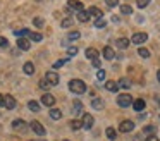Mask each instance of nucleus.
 Returning a JSON list of instances; mask_svg holds the SVG:
<instances>
[{
    "label": "nucleus",
    "mask_w": 160,
    "mask_h": 141,
    "mask_svg": "<svg viewBox=\"0 0 160 141\" xmlns=\"http://www.w3.org/2000/svg\"><path fill=\"white\" fill-rule=\"evenodd\" d=\"M60 26H62V28H71V26H72V21H71L69 17H66V19L62 21V24H60Z\"/></svg>",
    "instance_id": "40"
},
{
    "label": "nucleus",
    "mask_w": 160,
    "mask_h": 141,
    "mask_svg": "<svg viewBox=\"0 0 160 141\" xmlns=\"http://www.w3.org/2000/svg\"><path fill=\"white\" fill-rule=\"evenodd\" d=\"M132 129H134V122H132V120H122V122L119 124V131H121V133H131Z\"/></svg>",
    "instance_id": "7"
},
{
    "label": "nucleus",
    "mask_w": 160,
    "mask_h": 141,
    "mask_svg": "<svg viewBox=\"0 0 160 141\" xmlns=\"http://www.w3.org/2000/svg\"><path fill=\"white\" fill-rule=\"evenodd\" d=\"M28 108L31 110V112H40L42 105H40V102H36V100H29V102H28Z\"/></svg>",
    "instance_id": "20"
},
{
    "label": "nucleus",
    "mask_w": 160,
    "mask_h": 141,
    "mask_svg": "<svg viewBox=\"0 0 160 141\" xmlns=\"http://www.w3.org/2000/svg\"><path fill=\"white\" fill-rule=\"evenodd\" d=\"M29 40H33V41H42L43 40V34L42 33H33V31H29Z\"/></svg>",
    "instance_id": "29"
},
{
    "label": "nucleus",
    "mask_w": 160,
    "mask_h": 141,
    "mask_svg": "<svg viewBox=\"0 0 160 141\" xmlns=\"http://www.w3.org/2000/svg\"><path fill=\"white\" fill-rule=\"evenodd\" d=\"M105 74H107V72H105L103 69H98V72H97V79H98V81H105Z\"/></svg>",
    "instance_id": "35"
},
{
    "label": "nucleus",
    "mask_w": 160,
    "mask_h": 141,
    "mask_svg": "<svg viewBox=\"0 0 160 141\" xmlns=\"http://www.w3.org/2000/svg\"><path fill=\"white\" fill-rule=\"evenodd\" d=\"M64 141H69V139H64Z\"/></svg>",
    "instance_id": "49"
},
{
    "label": "nucleus",
    "mask_w": 160,
    "mask_h": 141,
    "mask_svg": "<svg viewBox=\"0 0 160 141\" xmlns=\"http://www.w3.org/2000/svg\"><path fill=\"white\" fill-rule=\"evenodd\" d=\"M105 3H107L110 9H114V7H117L119 5V0H105Z\"/></svg>",
    "instance_id": "38"
},
{
    "label": "nucleus",
    "mask_w": 160,
    "mask_h": 141,
    "mask_svg": "<svg viewBox=\"0 0 160 141\" xmlns=\"http://www.w3.org/2000/svg\"><path fill=\"white\" fill-rule=\"evenodd\" d=\"M119 7H121V14H124V16H131L132 14V7L128 5V3L126 5H119Z\"/></svg>",
    "instance_id": "27"
},
{
    "label": "nucleus",
    "mask_w": 160,
    "mask_h": 141,
    "mask_svg": "<svg viewBox=\"0 0 160 141\" xmlns=\"http://www.w3.org/2000/svg\"><path fill=\"white\" fill-rule=\"evenodd\" d=\"M146 141H160V139L155 136V134H152V136H148V138H146Z\"/></svg>",
    "instance_id": "44"
},
{
    "label": "nucleus",
    "mask_w": 160,
    "mask_h": 141,
    "mask_svg": "<svg viewBox=\"0 0 160 141\" xmlns=\"http://www.w3.org/2000/svg\"><path fill=\"white\" fill-rule=\"evenodd\" d=\"M11 127H12V129H16V131H21V129H26L28 124H26V120H22V119H16V120H12Z\"/></svg>",
    "instance_id": "11"
},
{
    "label": "nucleus",
    "mask_w": 160,
    "mask_h": 141,
    "mask_svg": "<svg viewBox=\"0 0 160 141\" xmlns=\"http://www.w3.org/2000/svg\"><path fill=\"white\" fill-rule=\"evenodd\" d=\"M132 96L129 95V93H122V95H119L117 96V105L121 107V108H128V107H131L132 105Z\"/></svg>",
    "instance_id": "2"
},
{
    "label": "nucleus",
    "mask_w": 160,
    "mask_h": 141,
    "mask_svg": "<svg viewBox=\"0 0 160 141\" xmlns=\"http://www.w3.org/2000/svg\"><path fill=\"white\" fill-rule=\"evenodd\" d=\"M67 38H69L71 41H74V40H79V38H81V33H79V31H71V33L67 34Z\"/></svg>",
    "instance_id": "32"
},
{
    "label": "nucleus",
    "mask_w": 160,
    "mask_h": 141,
    "mask_svg": "<svg viewBox=\"0 0 160 141\" xmlns=\"http://www.w3.org/2000/svg\"><path fill=\"white\" fill-rule=\"evenodd\" d=\"M131 107L136 110V112H143V110H145V107H146V102L143 98H138V100H134V102H132Z\"/></svg>",
    "instance_id": "12"
},
{
    "label": "nucleus",
    "mask_w": 160,
    "mask_h": 141,
    "mask_svg": "<svg viewBox=\"0 0 160 141\" xmlns=\"http://www.w3.org/2000/svg\"><path fill=\"white\" fill-rule=\"evenodd\" d=\"M138 55H139V57H143V58H150V50H148V48H145V47H139L138 48Z\"/></svg>",
    "instance_id": "28"
},
{
    "label": "nucleus",
    "mask_w": 160,
    "mask_h": 141,
    "mask_svg": "<svg viewBox=\"0 0 160 141\" xmlns=\"http://www.w3.org/2000/svg\"><path fill=\"white\" fill-rule=\"evenodd\" d=\"M129 43H131V40H128V38H119V40L115 41V47H119L121 50H126V48L129 47Z\"/></svg>",
    "instance_id": "18"
},
{
    "label": "nucleus",
    "mask_w": 160,
    "mask_h": 141,
    "mask_svg": "<svg viewBox=\"0 0 160 141\" xmlns=\"http://www.w3.org/2000/svg\"><path fill=\"white\" fill-rule=\"evenodd\" d=\"M45 79H47V81H48V83H50V84H52V86L59 84V81H60V79H59V74H55V72H53V71L47 72Z\"/></svg>",
    "instance_id": "10"
},
{
    "label": "nucleus",
    "mask_w": 160,
    "mask_h": 141,
    "mask_svg": "<svg viewBox=\"0 0 160 141\" xmlns=\"http://www.w3.org/2000/svg\"><path fill=\"white\" fill-rule=\"evenodd\" d=\"M91 64H93V67H97V69H100V65H102V62L98 60V58H95V60H91Z\"/></svg>",
    "instance_id": "43"
},
{
    "label": "nucleus",
    "mask_w": 160,
    "mask_h": 141,
    "mask_svg": "<svg viewBox=\"0 0 160 141\" xmlns=\"http://www.w3.org/2000/svg\"><path fill=\"white\" fill-rule=\"evenodd\" d=\"M0 107H4V95H0Z\"/></svg>",
    "instance_id": "45"
},
{
    "label": "nucleus",
    "mask_w": 160,
    "mask_h": 141,
    "mask_svg": "<svg viewBox=\"0 0 160 141\" xmlns=\"http://www.w3.org/2000/svg\"><path fill=\"white\" fill-rule=\"evenodd\" d=\"M33 24H35L36 28H42L43 26V19L42 17H35V19H33Z\"/></svg>",
    "instance_id": "41"
},
{
    "label": "nucleus",
    "mask_w": 160,
    "mask_h": 141,
    "mask_svg": "<svg viewBox=\"0 0 160 141\" xmlns=\"http://www.w3.org/2000/svg\"><path fill=\"white\" fill-rule=\"evenodd\" d=\"M14 34H16L18 38H26V36L29 34V29H19V31H16Z\"/></svg>",
    "instance_id": "33"
},
{
    "label": "nucleus",
    "mask_w": 160,
    "mask_h": 141,
    "mask_svg": "<svg viewBox=\"0 0 160 141\" xmlns=\"http://www.w3.org/2000/svg\"><path fill=\"white\" fill-rule=\"evenodd\" d=\"M157 79H158V83H160V71L157 72Z\"/></svg>",
    "instance_id": "46"
},
{
    "label": "nucleus",
    "mask_w": 160,
    "mask_h": 141,
    "mask_svg": "<svg viewBox=\"0 0 160 141\" xmlns=\"http://www.w3.org/2000/svg\"><path fill=\"white\" fill-rule=\"evenodd\" d=\"M67 62V58H60V60H57L55 64H53V69H59V67H62L64 64Z\"/></svg>",
    "instance_id": "39"
},
{
    "label": "nucleus",
    "mask_w": 160,
    "mask_h": 141,
    "mask_svg": "<svg viewBox=\"0 0 160 141\" xmlns=\"http://www.w3.org/2000/svg\"><path fill=\"white\" fill-rule=\"evenodd\" d=\"M69 126H71V129H72V131H79L81 127H83V124H81V119H72L69 122Z\"/></svg>",
    "instance_id": "23"
},
{
    "label": "nucleus",
    "mask_w": 160,
    "mask_h": 141,
    "mask_svg": "<svg viewBox=\"0 0 160 141\" xmlns=\"http://www.w3.org/2000/svg\"><path fill=\"white\" fill-rule=\"evenodd\" d=\"M29 127H31V131L35 134H38V136H45L47 134V129L43 127L42 122H38V120H31V122H29Z\"/></svg>",
    "instance_id": "3"
},
{
    "label": "nucleus",
    "mask_w": 160,
    "mask_h": 141,
    "mask_svg": "<svg viewBox=\"0 0 160 141\" xmlns=\"http://www.w3.org/2000/svg\"><path fill=\"white\" fill-rule=\"evenodd\" d=\"M38 88L43 89V91H48V89L52 88V84H50L47 79H40V81H38Z\"/></svg>",
    "instance_id": "25"
},
{
    "label": "nucleus",
    "mask_w": 160,
    "mask_h": 141,
    "mask_svg": "<svg viewBox=\"0 0 160 141\" xmlns=\"http://www.w3.org/2000/svg\"><path fill=\"white\" fill-rule=\"evenodd\" d=\"M150 2H152V0H136V7H138V9H145V7L150 5Z\"/></svg>",
    "instance_id": "31"
},
{
    "label": "nucleus",
    "mask_w": 160,
    "mask_h": 141,
    "mask_svg": "<svg viewBox=\"0 0 160 141\" xmlns=\"http://www.w3.org/2000/svg\"><path fill=\"white\" fill-rule=\"evenodd\" d=\"M81 124H83V129H91L95 124V119L91 113H83L81 115Z\"/></svg>",
    "instance_id": "4"
},
{
    "label": "nucleus",
    "mask_w": 160,
    "mask_h": 141,
    "mask_svg": "<svg viewBox=\"0 0 160 141\" xmlns=\"http://www.w3.org/2000/svg\"><path fill=\"white\" fill-rule=\"evenodd\" d=\"M103 57H105V60H112V58L115 57L114 48H112V47H105L103 48Z\"/></svg>",
    "instance_id": "19"
},
{
    "label": "nucleus",
    "mask_w": 160,
    "mask_h": 141,
    "mask_svg": "<svg viewBox=\"0 0 160 141\" xmlns=\"http://www.w3.org/2000/svg\"><path fill=\"white\" fill-rule=\"evenodd\" d=\"M36 2H42V0H36Z\"/></svg>",
    "instance_id": "48"
},
{
    "label": "nucleus",
    "mask_w": 160,
    "mask_h": 141,
    "mask_svg": "<svg viewBox=\"0 0 160 141\" xmlns=\"http://www.w3.org/2000/svg\"><path fill=\"white\" fill-rule=\"evenodd\" d=\"M18 47L21 48V50L28 52L29 48H31V43H29V40H26V38H19V40H18Z\"/></svg>",
    "instance_id": "15"
},
{
    "label": "nucleus",
    "mask_w": 160,
    "mask_h": 141,
    "mask_svg": "<svg viewBox=\"0 0 160 141\" xmlns=\"http://www.w3.org/2000/svg\"><path fill=\"white\" fill-rule=\"evenodd\" d=\"M5 47H9V41H7V38L0 36V48H5Z\"/></svg>",
    "instance_id": "42"
},
{
    "label": "nucleus",
    "mask_w": 160,
    "mask_h": 141,
    "mask_svg": "<svg viewBox=\"0 0 160 141\" xmlns=\"http://www.w3.org/2000/svg\"><path fill=\"white\" fill-rule=\"evenodd\" d=\"M103 107H105V103H103V100H102V98H93V100H91V108L103 110Z\"/></svg>",
    "instance_id": "13"
},
{
    "label": "nucleus",
    "mask_w": 160,
    "mask_h": 141,
    "mask_svg": "<svg viewBox=\"0 0 160 141\" xmlns=\"http://www.w3.org/2000/svg\"><path fill=\"white\" fill-rule=\"evenodd\" d=\"M88 14H90V17L93 16V17H97V19H102V17H103V12H102L98 7H90V9H88Z\"/></svg>",
    "instance_id": "14"
},
{
    "label": "nucleus",
    "mask_w": 160,
    "mask_h": 141,
    "mask_svg": "<svg viewBox=\"0 0 160 141\" xmlns=\"http://www.w3.org/2000/svg\"><path fill=\"white\" fill-rule=\"evenodd\" d=\"M76 53H78V47H69L67 48V55H69V57H74Z\"/></svg>",
    "instance_id": "37"
},
{
    "label": "nucleus",
    "mask_w": 160,
    "mask_h": 141,
    "mask_svg": "<svg viewBox=\"0 0 160 141\" xmlns=\"http://www.w3.org/2000/svg\"><path fill=\"white\" fill-rule=\"evenodd\" d=\"M84 55H86V57L90 58V60H95V58H98V55H100V53H98L97 48H91V47H90V48H86Z\"/></svg>",
    "instance_id": "16"
},
{
    "label": "nucleus",
    "mask_w": 160,
    "mask_h": 141,
    "mask_svg": "<svg viewBox=\"0 0 160 141\" xmlns=\"http://www.w3.org/2000/svg\"><path fill=\"white\" fill-rule=\"evenodd\" d=\"M146 40H148V34H146V33H134V34H132V38H131V43L141 45V43H145Z\"/></svg>",
    "instance_id": "6"
},
{
    "label": "nucleus",
    "mask_w": 160,
    "mask_h": 141,
    "mask_svg": "<svg viewBox=\"0 0 160 141\" xmlns=\"http://www.w3.org/2000/svg\"><path fill=\"white\" fill-rule=\"evenodd\" d=\"M105 134H107V138L108 139H115V136H117V133H115V129L114 127H107V131H105Z\"/></svg>",
    "instance_id": "30"
},
{
    "label": "nucleus",
    "mask_w": 160,
    "mask_h": 141,
    "mask_svg": "<svg viewBox=\"0 0 160 141\" xmlns=\"http://www.w3.org/2000/svg\"><path fill=\"white\" fill-rule=\"evenodd\" d=\"M158 107H160V98H158Z\"/></svg>",
    "instance_id": "47"
},
{
    "label": "nucleus",
    "mask_w": 160,
    "mask_h": 141,
    "mask_svg": "<svg viewBox=\"0 0 160 141\" xmlns=\"http://www.w3.org/2000/svg\"><path fill=\"white\" fill-rule=\"evenodd\" d=\"M117 84H119V88H124V89L131 88V81H129L128 78H121V79L117 81Z\"/></svg>",
    "instance_id": "24"
},
{
    "label": "nucleus",
    "mask_w": 160,
    "mask_h": 141,
    "mask_svg": "<svg viewBox=\"0 0 160 141\" xmlns=\"http://www.w3.org/2000/svg\"><path fill=\"white\" fill-rule=\"evenodd\" d=\"M16 105H18V102H16V98L12 95H4V107L7 110H12L16 108Z\"/></svg>",
    "instance_id": "5"
},
{
    "label": "nucleus",
    "mask_w": 160,
    "mask_h": 141,
    "mask_svg": "<svg viewBox=\"0 0 160 141\" xmlns=\"http://www.w3.org/2000/svg\"><path fill=\"white\" fill-rule=\"evenodd\" d=\"M67 9L81 12V10H84V7H83V3H81L79 0H67Z\"/></svg>",
    "instance_id": "8"
},
{
    "label": "nucleus",
    "mask_w": 160,
    "mask_h": 141,
    "mask_svg": "<svg viewBox=\"0 0 160 141\" xmlns=\"http://www.w3.org/2000/svg\"><path fill=\"white\" fill-rule=\"evenodd\" d=\"M42 103H43L45 107H50V108H52V107L55 105V98H53L50 93H45V95L42 96Z\"/></svg>",
    "instance_id": "9"
},
{
    "label": "nucleus",
    "mask_w": 160,
    "mask_h": 141,
    "mask_svg": "<svg viewBox=\"0 0 160 141\" xmlns=\"http://www.w3.org/2000/svg\"><path fill=\"white\" fill-rule=\"evenodd\" d=\"M143 133L148 134V136H152V134H155V126H145V129H143Z\"/></svg>",
    "instance_id": "34"
},
{
    "label": "nucleus",
    "mask_w": 160,
    "mask_h": 141,
    "mask_svg": "<svg viewBox=\"0 0 160 141\" xmlns=\"http://www.w3.org/2000/svg\"><path fill=\"white\" fill-rule=\"evenodd\" d=\"M69 89L74 95H83V93H86V84H84V81H81V79H71Z\"/></svg>",
    "instance_id": "1"
},
{
    "label": "nucleus",
    "mask_w": 160,
    "mask_h": 141,
    "mask_svg": "<svg viewBox=\"0 0 160 141\" xmlns=\"http://www.w3.org/2000/svg\"><path fill=\"white\" fill-rule=\"evenodd\" d=\"M22 71H24L26 76H33V72H35V65H33L31 62H26V64L22 65Z\"/></svg>",
    "instance_id": "21"
},
{
    "label": "nucleus",
    "mask_w": 160,
    "mask_h": 141,
    "mask_svg": "<svg viewBox=\"0 0 160 141\" xmlns=\"http://www.w3.org/2000/svg\"><path fill=\"white\" fill-rule=\"evenodd\" d=\"M107 26V21L105 19H97L95 21V28H105Z\"/></svg>",
    "instance_id": "36"
},
{
    "label": "nucleus",
    "mask_w": 160,
    "mask_h": 141,
    "mask_svg": "<svg viewBox=\"0 0 160 141\" xmlns=\"http://www.w3.org/2000/svg\"><path fill=\"white\" fill-rule=\"evenodd\" d=\"M78 19H79L81 23H88V21H90V14H88V10H81V12H78Z\"/></svg>",
    "instance_id": "26"
},
{
    "label": "nucleus",
    "mask_w": 160,
    "mask_h": 141,
    "mask_svg": "<svg viewBox=\"0 0 160 141\" xmlns=\"http://www.w3.org/2000/svg\"><path fill=\"white\" fill-rule=\"evenodd\" d=\"M48 115H50V119H52V120H60V119H62V112H60L59 108H52Z\"/></svg>",
    "instance_id": "22"
},
{
    "label": "nucleus",
    "mask_w": 160,
    "mask_h": 141,
    "mask_svg": "<svg viewBox=\"0 0 160 141\" xmlns=\"http://www.w3.org/2000/svg\"><path fill=\"white\" fill-rule=\"evenodd\" d=\"M105 89H107V91H110V93H115L119 89L117 81H105Z\"/></svg>",
    "instance_id": "17"
}]
</instances>
